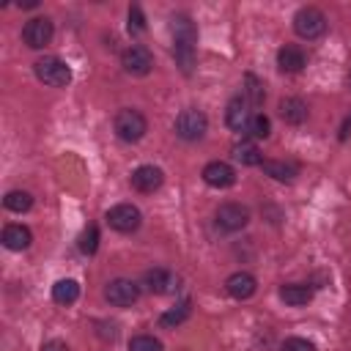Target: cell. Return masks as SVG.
I'll list each match as a JSON object with an SVG mask.
<instances>
[{
    "instance_id": "6da1fadb",
    "label": "cell",
    "mask_w": 351,
    "mask_h": 351,
    "mask_svg": "<svg viewBox=\"0 0 351 351\" xmlns=\"http://www.w3.org/2000/svg\"><path fill=\"white\" fill-rule=\"evenodd\" d=\"M170 33H173V55H176V63L181 66L184 74H192V69H195V41H197L195 22L186 14H176L170 19Z\"/></svg>"
},
{
    "instance_id": "7a4b0ae2",
    "label": "cell",
    "mask_w": 351,
    "mask_h": 351,
    "mask_svg": "<svg viewBox=\"0 0 351 351\" xmlns=\"http://www.w3.org/2000/svg\"><path fill=\"white\" fill-rule=\"evenodd\" d=\"M33 71H36V77H38L44 85H49V88H66V85L71 82V69H69L60 58H55V55L38 58V60L33 63Z\"/></svg>"
},
{
    "instance_id": "3957f363",
    "label": "cell",
    "mask_w": 351,
    "mask_h": 351,
    "mask_svg": "<svg viewBox=\"0 0 351 351\" xmlns=\"http://www.w3.org/2000/svg\"><path fill=\"white\" fill-rule=\"evenodd\" d=\"M112 129H115L118 140H123V143H137V140L148 132V121H145L143 112L126 107V110H118V112H115Z\"/></svg>"
},
{
    "instance_id": "277c9868",
    "label": "cell",
    "mask_w": 351,
    "mask_h": 351,
    "mask_svg": "<svg viewBox=\"0 0 351 351\" xmlns=\"http://www.w3.org/2000/svg\"><path fill=\"white\" fill-rule=\"evenodd\" d=\"M206 129H208V118H206V112H200V110H195V107L181 110V112L176 115V123H173V132H176L181 140H186V143L200 140V137L206 134Z\"/></svg>"
},
{
    "instance_id": "5b68a950",
    "label": "cell",
    "mask_w": 351,
    "mask_h": 351,
    "mask_svg": "<svg viewBox=\"0 0 351 351\" xmlns=\"http://www.w3.org/2000/svg\"><path fill=\"white\" fill-rule=\"evenodd\" d=\"M293 30H296V36H302V38H307V41L324 36V30H326V16H324V11H318V8H313V5L299 8V11L293 14Z\"/></svg>"
},
{
    "instance_id": "8992f818",
    "label": "cell",
    "mask_w": 351,
    "mask_h": 351,
    "mask_svg": "<svg viewBox=\"0 0 351 351\" xmlns=\"http://www.w3.org/2000/svg\"><path fill=\"white\" fill-rule=\"evenodd\" d=\"M214 222H217L219 230L236 233V230L247 228L250 211H247V206H241V203H222V206L217 208V214H214Z\"/></svg>"
},
{
    "instance_id": "52a82bcc",
    "label": "cell",
    "mask_w": 351,
    "mask_h": 351,
    "mask_svg": "<svg viewBox=\"0 0 351 351\" xmlns=\"http://www.w3.org/2000/svg\"><path fill=\"white\" fill-rule=\"evenodd\" d=\"M121 66H123V71L132 74V77H145V74L154 69V55H151L143 44H132V47L123 49Z\"/></svg>"
},
{
    "instance_id": "ba28073f",
    "label": "cell",
    "mask_w": 351,
    "mask_h": 351,
    "mask_svg": "<svg viewBox=\"0 0 351 351\" xmlns=\"http://www.w3.org/2000/svg\"><path fill=\"white\" fill-rule=\"evenodd\" d=\"M107 222H110V228L118 230V233H132V230L140 228L143 214H140V208L132 206V203H118V206H112V208L107 211Z\"/></svg>"
},
{
    "instance_id": "9c48e42d",
    "label": "cell",
    "mask_w": 351,
    "mask_h": 351,
    "mask_svg": "<svg viewBox=\"0 0 351 351\" xmlns=\"http://www.w3.org/2000/svg\"><path fill=\"white\" fill-rule=\"evenodd\" d=\"M52 33H55V27H52V22L47 16H33L22 27V41L30 49H44L52 41Z\"/></svg>"
},
{
    "instance_id": "30bf717a",
    "label": "cell",
    "mask_w": 351,
    "mask_h": 351,
    "mask_svg": "<svg viewBox=\"0 0 351 351\" xmlns=\"http://www.w3.org/2000/svg\"><path fill=\"white\" fill-rule=\"evenodd\" d=\"M140 296V288L137 282L126 280V277H118V280H110L107 288H104V299L112 304V307H129L134 304Z\"/></svg>"
},
{
    "instance_id": "8fae6325",
    "label": "cell",
    "mask_w": 351,
    "mask_h": 351,
    "mask_svg": "<svg viewBox=\"0 0 351 351\" xmlns=\"http://www.w3.org/2000/svg\"><path fill=\"white\" fill-rule=\"evenodd\" d=\"M176 274L170 271V269H165V266H154V269H148L145 274H143V285H145V291L148 293H156V296H162V293H170L173 288H176Z\"/></svg>"
},
{
    "instance_id": "7c38bea8",
    "label": "cell",
    "mask_w": 351,
    "mask_h": 351,
    "mask_svg": "<svg viewBox=\"0 0 351 351\" xmlns=\"http://www.w3.org/2000/svg\"><path fill=\"white\" fill-rule=\"evenodd\" d=\"M132 186L137 189V192H143V195H148V192H154V189H159L162 186V181H165V173H162V167H156V165H140L134 173H132Z\"/></svg>"
},
{
    "instance_id": "4fadbf2b",
    "label": "cell",
    "mask_w": 351,
    "mask_h": 351,
    "mask_svg": "<svg viewBox=\"0 0 351 351\" xmlns=\"http://www.w3.org/2000/svg\"><path fill=\"white\" fill-rule=\"evenodd\" d=\"M252 112H250V101L244 96H233L225 107V123L233 129V132H247V123H250Z\"/></svg>"
},
{
    "instance_id": "5bb4252c",
    "label": "cell",
    "mask_w": 351,
    "mask_h": 351,
    "mask_svg": "<svg viewBox=\"0 0 351 351\" xmlns=\"http://www.w3.org/2000/svg\"><path fill=\"white\" fill-rule=\"evenodd\" d=\"M203 181L208 186H214V189H228V186L236 184V173H233V167L228 162H219L217 159V162H208L203 167Z\"/></svg>"
},
{
    "instance_id": "9a60e30c",
    "label": "cell",
    "mask_w": 351,
    "mask_h": 351,
    "mask_svg": "<svg viewBox=\"0 0 351 351\" xmlns=\"http://www.w3.org/2000/svg\"><path fill=\"white\" fill-rule=\"evenodd\" d=\"M225 291L233 296V299H250L255 291H258V282L250 271H233L228 280H225Z\"/></svg>"
},
{
    "instance_id": "2e32d148",
    "label": "cell",
    "mask_w": 351,
    "mask_h": 351,
    "mask_svg": "<svg viewBox=\"0 0 351 351\" xmlns=\"http://www.w3.org/2000/svg\"><path fill=\"white\" fill-rule=\"evenodd\" d=\"M304 63H307V58H304V52L296 44H285V47L277 49V66H280V71L296 74V71L304 69Z\"/></svg>"
},
{
    "instance_id": "e0dca14e",
    "label": "cell",
    "mask_w": 351,
    "mask_h": 351,
    "mask_svg": "<svg viewBox=\"0 0 351 351\" xmlns=\"http://www.w3.org/2000/svg\"><path fill=\"white\" fill-rule=\"evenodd\" d=\"M261 167H263V173L271 176L274 181H285V184H291V181L299 176V165H296V162H285V159H263Z\"/></svg>"
},
{
    "instance_id": "ac0fdd59",
    "label": "cell",
    "mask_w": 351,
    "mask_h": 351,
    "mask_svg": "<svg viewBox=\"0 0 351 351\" xmlns=\"http://www.w3.org/2000/svg\"><path fill=\"white\" fill-rule=\"evenodd\" d=\"M33 241V233L25 228V225H5L3 228V247L5 250H14V252H22L27 250Z\"/></svg>"
},
{
    "instance_id": "d6986e66",
    "label": "cell",
    "mask_w": 351,
    "mask_h": 351,
    "mask_svg": "<svg viewBox=\"0 0 351 351\" xmlns=\"http://www.w3.org/2000/svg\"><path fill=\"white\" fill-rule=\"evenodd\" d=\"M280 118L285 123H291V126H299V123L307 121V104L302 99H296V96H288V99L280 101Z\"/></svg>"
},
{
    "instance_id": "ffe728a7",
    "label": "cell",
    "mask_w": 351,
    "mask_h": 351,
    "mask_svg": "<svg viewBox=\"0 0 351 351\" xmlns=\"http://www.w3.org/2000/svg\"><path fill=\"white\" fill-rule=\"evenodd\" d=\"M280 299L285 304H291V307H302V304H307L313 299V291L307 285H302V282H288V285L280 288Z\"/></svg>"
},
{
    "instance_id": "44dd1931",
    "label": "cell",
    "mask_w": 351,
    "mask_h": 351,
    "mask_svg": "<svg viewBox=\"0 0 351 351\" xmlns=\"http://www.w3.org/2000/svg\"><path fill=\"white\" fill-rule=\"evenodd\" d=\"M189 313H192V302L186 299V302H181V304H176V307H170V310H165V313L159 315V326H162V329H176V326H181V324L189 318Z\"/></svg>"
},
{
    "instance_id": "7402d4cb",
    "label": "cell",
    "mask_w": 351,
    "mask_h": 351,
    "mask_svg": "<svg viewBox=\"0 0 351 351\" xmlns=\"http://www.w3.org/2000/svg\"><path fill=\"white\" fill-rule=\"evenodd\" d=\"M52 299L58 304H74L80 299V282L77 280H58L52 285Z\"/></svg>"
},
{
    "instance_id": "603a6c76",
    "label": "cell",
    "mask_w": 351,
    "mask_h": 351,
    "mask_svg": "<svg viewBox=\"0 0 351 351\" xmlns=\"http://www.w3.org/2000/svg\"><path fill=\"white\" fill-rule=\"evenodd\" d=\"M233 159L247 165V167H255V165L263 162V154L258 151L255 143H239V145H233Z\"/></svg>"
},
{
    "instance_id": "cb8c5ba5",
    "label": "cell",
    "mask_w": 351,
    "mask_h": 351,
    "mask_svg": "<svg viewBox=\"0 0 351 351\" xmlns=\"http://www.w3.org/2000/svg\"><path fill=\"white\" fill-rule=\"evenodd\" d=\"M3 206H5L8 211L22 214V211H27V208L33 206V195H30V192H25V189H11V192L3 197Z\"/></svg>"
},
{
    "instance_id": "d4e9b609",
    "label": "cell",
    "mask_w": 351,
    "mask_h": 351,
    "mask_svg": "<svg viewBox=\"0 0 351 351\" xmlns=\"http://www.w3.org/2000/svg\"><path fill=\"white\" fill-rule=\"evenodd\" d=\"M244 99H247L250 104H263V99H266L263 82H261L255 74H244Z\"/></svg>"
},
{
    "instance_id": "484cf974",
    "label": "cell",
    "mask_w": 351,
    "mask_h": 351,
    "mask_svg": "<svg viewBox=\"0 0 351 351\" xmlns=\"http://www.w3.org/2000/svg\"><path fill=\"white\" fill-rule=\"evenodd\" d=\"M247 132H250L255 140H266L269 132H271V123H269V118H266L263 112H252V118H250V123H247Z\"/></svg>"
},
{
    "instance_id": "4316f807",
    "label": "cell",
    "mask_w": 351,
    "mask_h": 351,
    "mask_svg": "<svg viewBox=\"0 0 351 351\" xmlns=\"http://www.w3.org/2000/svg\"><path fill=\"white\" fill-rule=\"evenodd\" d=\"M129 351H165V348H162V343H159L156 337H151V335H137V337L129 340Z\"/></svg>"
},
{
    "instance_id": "83f0119b",
    "label": "cell",
    "mask_w": 351,
    "mask_h": 351,
    "mask_svg": "<svg viewBox=\"0 0 351 351\" xmlns=\"http://www.w3.org/2000/svg\"><path fill=\"white\" fill-rule=\"evenodd\" d=\"M126 27H129V33L132 36H140V33H145V16H143V8L140 5H129V22H126Z\"/></svg>"
},
{
    "instance_id": "f1b7e54d",
    "label": "cell",
    "mask_w": 351,
    "mask_h": 351,
    "mask_svg": "<svg viewBox=\"0 0 351 351\" xmlns=\"http://www.w3.org/2000/svg\"><path fill=\"white\" fill-rule=\"evenodd\" d=\"M96 247H99V230H96V225H88V228L82 230V236H80V250H82L85 255H93Z\"/></svg>"
},
{
    "instance_id": "f546056e",
    "label": "cell",
    "mask_w": 351,
    "mask_h": 351,
    "mask_svg": "<svg viewBox=\"0 0 351 351\" xmlns=\"http://www.w3.org/2000/svg\"><path fill=\"white\" fill-rule=\"evenodd\" d=\"M280 351H315V346L304 337H288V340H282Z\"/></svg>"
},
{
    "instance_id": "4dcf8cb0",
    "label": "cell",
    "mask_w": 351,
    "mask_h": 351,
    "mask_svg": "<svg viewBox=\"0 0 351 351\" xmlns=\"http://www.w3.org/2000/svg\"><path fill=\"white\" fill-rule=\"evenodd\" d=\"M41 351H69V346H66L63 340H47V343L41 346Z\"/></svg>"
},
{
    "instance_id": "1f68e13d",
    "label": "cell",
    "mask_w": 351,
    "mask_h": 351,
    "mask_svg": "<svg viewBox=\"0 0 351 351\" xmlns=\"http://www.w3.org/2000/svg\"><path fill=\"white\" fill-rule=\"evenodd\" d=\"M351 134V118H346V123H343V129H340V140H346Z\"/></svg>"
},
{
    "instance_id": "d6a6232c",
    "label": "cell",
    "mask_w": 351,
    "mask_h": 351,
    "mask_svg": "<svg viewBox=\"0 0 351 351\" xmlns=\"http://www.w3.org/2000/svg\"><path fill=\"white\" fill-rule=\"evenodd\" d=\"M16 5H19V8H36V5H38V0H19Z\"/></svg>"
},
{
    "instance_id": "836d02e7",
    "label": "cell",
    "mask_w": 351,
    "mask_h": 351,
    "mask_svg": "<svg viewBox=\"0 0 351 351\" xmlns=\"http://www.w3.org/2000/svg\"><path fill=\"white\" fill-rule=\"evenodd\" d=\"M348 88H351V74H348Z\"/></svg>"
}]
</instances>
